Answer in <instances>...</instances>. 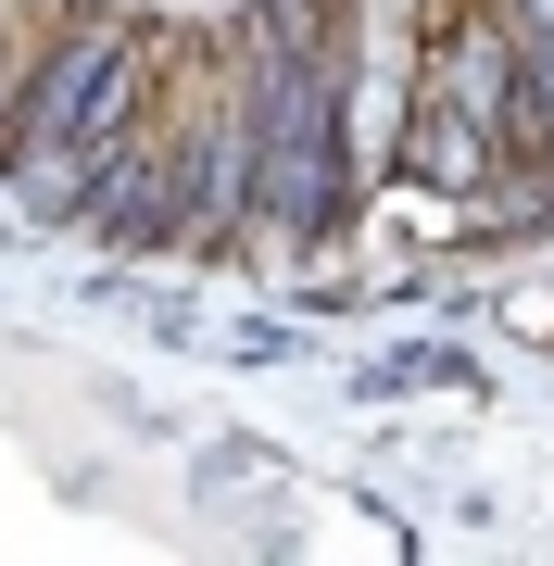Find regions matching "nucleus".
Listing matches in <instances>:
<instances>
[{
	"label": "nucleus",
	"mask_w": 554,
	"mask_h": 566,
	"mask_svg": "<svg viewBox=\"0 0 554 566\" xmlns=\"http://www.w3.org/2000/svg\"><path fill=\"white\" fill-rule=\"evenodd\" d=\"M240 63H252V114H265V189H252V252L303 264L341 227V63L353 25H328V0H252L240 13Z\"/></svg>",
	"instance_id": "nucleus-1"
},
{
	"label": "nucleus",
	"mask_w": 554,
	"mask_h": 566,
	"mask_svg": "<svg viewBox=\"0 0 554 566\" xmlns=\"http://www.w3.org/2000/svg\"><path fill=\"white\" fill-rule=\"evenodd\" d=\"M404 177L429 189V202H479V189H492V177H516V164H504V139H492L467 102L416 88V114H404Z\"/></svg>",
	"instance_id": "nucleus-2"
},
{
	"label": "nucleus",
	"mask_w": 554,
	"mask_h": 566,
	"mask_svg": "<svg viewBox=\"0 0 554 566\" xmlns=\"http://www.w3.org/2000/svg\"><path fill=\"white\" fill-rule=\"evenodd\" d=\"M504 13H516V39H542V25H554V0H504Z\"/></svg>",
	"instance_id": "nucleus-3"
}]
</instances>
